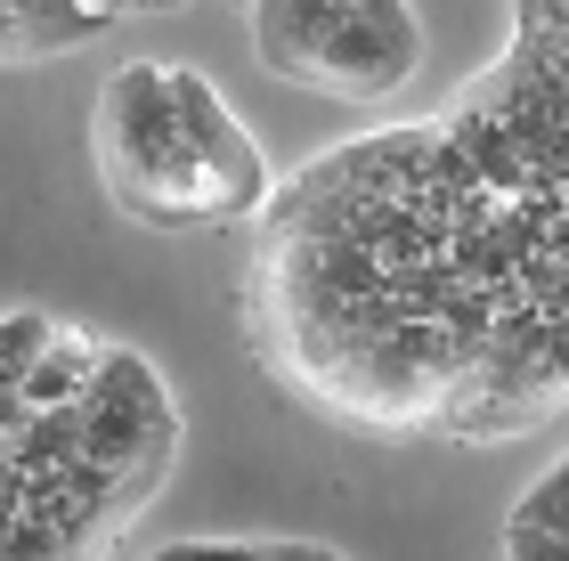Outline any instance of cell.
<instances>
[{
	"label": "cell",
	"instance_id": "6da1fadb",
	"mask_svg": "<svg viewBox=\"0 0 569 561\" xmlns=\"http://www.w3.org/2000/svg\"><path fill=\"white\" fill-rule=\"evenodd\" d=\"M90 156L114 212L163 237L261 220L277 171L196 66H114L90 114Z\"/></svg>",
	"mask_w": 569,
	"mask_h": 561
},
{
	"label": "cell",
	"instance_id": "7a4b0ae2",
	"mask_svg": "<svg viewBox=\"0 0 569 561\" xmlns=\"http://www.w3.org/2000/svg\"><path fill=\"white\" fill-rule=\"evenodd\" d=\"M252 58L309 98H391L423 58L416 0H252Z\"/></svg>",
	"mask_w": 569,
	"mask_h": 561
},
{
	"label": "cell",
	"instance_id": "3957f363",
	"mask_svg": "<svg viewBox=\"0 0 569 561\" xmlns=\"http://www.w3.org/2000/svg\"><path fill=\"white\" fill-rule=\"evenodd\" d=\"M561 407H569V325L537 318L521 293H505L472 374L448 391L439 423H448L456 440H512V431H529V423H553Z\"/></svg>",
	"mask_w": 569,
	"mask_h": 561
}]
</instances>
